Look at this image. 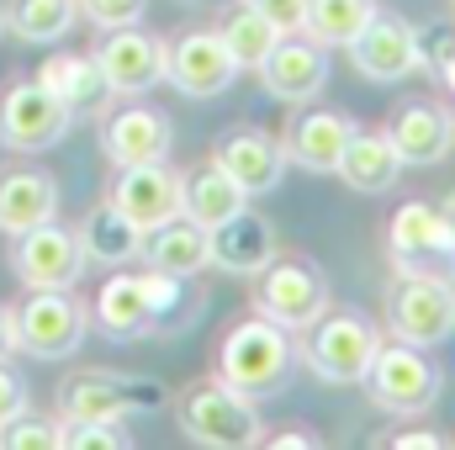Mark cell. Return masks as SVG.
I'll use <instances>...</instances> for the list:
<instances>
[{"label": "cell", "instance_id": "cell-24", "mask_svg": "<svg viewBox=\"0 0 455 450\" xmlns=\"http://www.w3.org/2000/svg\"><path fill=\"white\" fill-rule=\"evenodd\" d=\"M249 207V191L218 170V165H202V170H191V175H180V213L191 218V223L202 228H218L228 223L233 213H243Z\"/></svg>", "mask_w": 455, "mask_h": 450}, {"label": "cell", "instance_id": "cell-29", "mask_svg": "<svg viewBox=\"0 0 455 450\" xmlns=\"http://www.w3.org/2000/svg\"><path fill=\"white\" fill-rule=\"evenodd\" d=\"M218 32H223L228 53L238 59V69H259V64H265V53H270V48L281 43V27H275V21H270V16H265L259 5H249V0L228 11Z\"/></svg>", "mask_w": 455, "mask_h": 450}, {"label": "cell", "instance_id": "cell-34", "mask_svg": "<svg viewBox=\"0 0 455 450\" xmlns=\"http://www.w3.org/2000/svg\"><path fill=\"white\" fill-rule=\"evenodd\" d=\"M455 59V16L451 21H429V27H419V69H445Z\"/></svg>", "mask_w": 455, "mask_h": 450}, {"label": "cell", "instance_id": "cell-33", "mask_svg": "<svg viewBox=\"0 0 455 450\" xmlns=\"http://www.w3.org/2000/svg\"><path fill=\"white\" fill-rule=\"evenodd\" d=\"M64 446L69 450H127V430L122 419H107V424H64Z\"/></svg>", "mask_w": 455, "mask_h": 450}, {"label": "cell", "instance_id": "cell-3", "mask_svg": "<svg viewBox=\"0 0 455 450\" xmlns=\"http://www.w3.org/2000/svg\"><path fill=\"white\" fill-rule=\"evenodd\" d=\"M175 419H180L186 440L212 446V450H243V446L259 440V414H254V403H249L238 387H228L223 376H218V382H196V387L180 398Z\"/></svg>", "mask_w": 455, "mask_h": 450}, {"label": "cell", "instance_id": "cell-1", "mask_svg": "<svg viewBox=\"0 0 455 450\" xmlns=\"http://www.w3.org/2000/svg\"><path fill=\"white\" fill-rule=\"evenodd\" d=\"M291 355H297V350H291V334H286L281 324H270L265 313H254V318H243V324L223 339L218 376H223L228 387H238L243 398H265V392H275V387L286 382Z\"/></svg>", "mask_w": 455, "mask_h": 450}, {"label": "cell", "instance_id": "cell-38", "mask_svg": "<svg viewBox=\"0 0 455 450\" xmlns=\"http://www.w3.org/2000/svg\"><path fill=\"white\" fill-rule=\"evenodd\" d=\"M445 440L435 435V430H413V435H397L392 440V450H440Z\"/></svg>", "mask_w": 455, "mask_h": 450}, {"label": "cell", "instance_id": "cell-13", "mask_svg": "<svg viewBox=\"0 0 455 450\" xmlns=\"http://www.w3.org/2000/svg\"><path fill=\"white\" fill-rule=\"evenodd\" d=\"M259 80H265V91H270L275 101L302 107V101H313V96L323 91V80H329V48H323L318 37L281 32V43H275V48L265 53V64H259Z\"/></svg>", "mask_w": 455, "mask_h": 450}, {"label": "cell", "instance_id": "cell-15", "mask_svg": "<svg viewBox=\"0 0 455 450\" xmlns=\"http://www.w3.org/2000/svg\"><path fill=\"white\" fill-rule=\"evenodd\" d=\"M349 59H355V69H360L365 80H376V85H397V80H408V75L419 69V32H413L408 21L376 11V16L355 32Z\"/></svg>", "mask_w": 455, "mask_h": 450}, {"label": "cell", "instance_id": "cell-2", "mask_svg": "<svg viewBox=\"0 0 455 450\" xmlns=\"http://www.w3.org/2000/svg\"><path fill=\"white\" fill-rule=\"evenodd\" d=\"M387 329L403 344L435 350L455 334V286L451 276H429V270H397L392 292H387Z\"/></svg>", "mask_w": 455, "mask_h": 450}, {"label": "cell", "instance_id": "cell-16", "mask_svg": "<svg viewBox=\"0 0 455 450\" xmlns=\"http://www.w3.org/2000/svg\"><path fill=\"white\" fill-rule=\"evenodd\" d=\"M112 207L148 233V228H159L164 218L180 213V175H175L164 159H154V165H127L112 186Z\"/></svg>", "mask_w": 455, "mask_h": 450}, {"label": "cell", "instance_id": "cell-39", "mask_svg": "<svg viewBox=\"0 0 455 450\" xmlns=\"http://www.w3.org/2000/svg\"><path fill=\"white\" fill-rule=\"evenodd\" d=\"M16 355V318L0 308V360H11Z\"/></svg>", "mask_w": 455, "mask_h": 450}, {"label": "cell", "instance_id": "cell-17", "mask_svg": "<svg viewBox=\"0 0 455 450\" xmlns=\"http://www.w3.org/2000/svg\"><path fill=\"white\" fill-rule=\"evenodd\" d=\"M212 165L228 170L249 197H265V191H275L281 175H286V143H275V138L259 133V127H238V133H228L223 143H218Z\"/></svg>", "mask_w": 455, "mask_h": 450}, {"label": "cell", "instance_id": "cell-10", "mask_svg": "<svg viewBox=\"0 0 455 450\" xmlns=\"http://www.w3.org/2000/svg\"><path fill=\"white\" fill-rule=\"evenodd\" d=\"M11 318H16V350L37 360H64L85 339V308L69 292H32Z\"/></svg>", "mask_w": 455, "mask_h": 450}, {"label": "cell", "instance_id": "cell-8", "mask_svg": "<svg viewBox=\"0 0 455 450\" xmlns=\"http://www.w3.org/2000/svg\"><path fill=\"white\" fill-rule=\"evenodd\" d=\"M387 249L397 270H429V276H455V218L429 207V202H403L392 213Z\"/></svg>", "mask_w": 455, "mask_h": 450}, {"label": "cell", "instance_id": "cell-32", "mask_svg": "<svg viewBox=\"0 0 455 450\" xmlns=\"http://www.w3.org/2000/svg\"><path fill=\"white\" fill-rule=\"evenodd\" d=\"M0 446L5 450H59L64 446V424H53V419H32V414H16V419L0 430Z\"/></svg>", "mask_w": 455, "mask_h": 450}, {"label": "cell", "instance_id": "cell-14", "mask_svg": "<svg viewBox=\"0 0 455 450\" xmlns=\"http://www.w3.org/2000/svg\"><path fill=\"white\" fill-rule=\"evenodd\" d=\"M164 53H170L164 37L143 32V27H116L96 48V64H101V75L116 96H143L164 80Z\"/></svg>", "mask_w": 455, "mask_h": 450}, {"label": "cell", "instance_id": "cell-19", "mask_svg": "<svg viewBox=\"0 0 455 450\" xmlns=\"http://www.w3.org/2000/svg\"><path fill=\"white\" fill-rule=\"evenodd\" d=\"M207 244H212V265L233 270V276H259L270 260H275V228L259 213H233L228 223L207 228Z\"/></svg>", "mask_w": 455, "mask_h": 450}, {"label": "cell", "instance_id": "cell-25", "mask_svg": "<svg viewBox=\"0 0 455 450\" xmlns=\"http://www.w3.org/2000/svg\"><path fill=\"white\" fill-rule=\"evenodd\" d=\"M37 85H43V91H53L69 112H96V107L112 96V85H107L101 64H96V59H85V53H53V59H43Z\"/></svg>", "mask_w": 455, "mask_h": 450}, {"label": "cell", "instance_id": "cell-26", "mask_svg": "<svg viewBox=\"0 0 455 450\" xmlns=\"http://www.w3.org/2000/svg\"><path fill=\"white\" fill-rule=\"evenodd\" d=\"M59 207V186L43 170H11L0 175V228L5 233H27V228L48 223Z\"/></svg>", "mask_w": 455, "mask_h": 450}, {"label": "cell", "instance_id": "cell-21", "mask_svg": "<svg viewBox=\"0 0 455 450\" xmlns=\"http://www.w3.org/2000/svg\"><path fill=\"white\" fill-rule=\"evenodd\" d=\"M349 138H355V122H349L339 107H318V112H307L291 127V138H286V165H302V170H313V175H334Z\"/></svg>", "mask_w": 455, "mask_h": 450}, {"label": "cell", "instance_id": "cell-42", "mask_svg": "<svg viewBox=\"0 0 455 450\" xmlns=\"http://www.w3.org/2000/svg\"><path fill=\"white\" fill-rule=\"evenodd\" d=\"M0 32H5V5H0Z\"/></svg>", "mask_w": 455, "mask_h": 450}, {"label": "cell", "instance_id": "cell-9", "mask_svg": "<svg viewBox=\"0 0 455 450\" xmlns=\"http://www.w3.org/2000/svg\"><path fill=\"white\" fill-rule=\"evenodd\" d=\"M164 80H170L180 96H191V101H212V96H223L228 85L238 80V59L228 53L223 32L196 27V32H180V37L170 43V53H164Z\"/></svg>", "mask_w": 455, "mask_h": 450}, {"label": "cell", "instance_id": "cell-12", "mask_svg": "<svg viewBox=\"0 0 455 450\" xmlns=\"http://www.w3.org/2000/svg\"><path fill=\"white\" fill-rule=\"evenodd\" d=\"M16 276L32 286V292H69L80 276H85V249L69 228H59L53 218L27 233H16V254H11Z\"/></svg>", "mask_w": 455, "mask_h": 450}, {"label": "cell", "instance_id": "cell-5", "mask_svg": "<svg viewBox=\"0 0 455 450\" xmlns=\"http://www.w3.org/2000/svg\"><path fill=\"white\" fill-rule=\"evenodd\" d=\"M307 344H302V360L313 366V376H323V382H339V387H355V382H365V371H371V360H376V350H381V339L376 329L360 318V313H318L307 329Z\"/></svg>", "mask_w": 455, "mask_h": 450}, {"label": "cell", "instance_id": "cell-40", "mask_svg": "<svg viewBox=\"0 0 455 450\" xmlns=\"http://www.w3.org/2000/svg\"><path fill=\"white\" fill-rule=\"evenodd\" d=\"M270 446L275 450H302V446H313V440H307V435H275Z\"/></svg>", "mask_w": 455, "mask_h": 450}, {"label": "cell", "instance_id": "cell-20", "mask_svg": "<svg viewBox=\"0 0 455 450\" xmlns=\"http://www.w3.org/2000/svg\"><path fill=\"white\" fill-rule=\"evenodd\" d=\"M101 149H107V159H112L116 170L170 159V122L154 112V107H122V112L107 117Z\"/></svg>", "mask_w": 455, "mask_h": 450}, {"label": "cell", "instance_id": "cell-41", "mask_svg": "<svg viewBox=\"0 0 455 450\" xmlns=\"http://www.w3.org/2000/svg\"><path fill=\"white\" fill-rule=\"evenodd\" d=\"M440 80H445V91H451V96H455V59H451V64H445V69H440Z\"/></svg>", "mask_w": 455, "mask_h": 450}, {"label": "cell", "instance_id": "cell-30", "mask_svg": "<svg viewBox=\"0 0 455 450\" xmlns=\"http://www.w3.org/2000/svg\"><path fill=\"white\" fill-rule=\"evenodd\" d=\"M80 16V0H11L5 5V27L21 43H59Z\"/></svg>", "mask_w": 455, "mask_h": 450}, {"label": "cell", "instance_id": "cell-31", "mask_svg": "<svg viewBox=\"0 0 455 450\" xmlns=\"http://www.w3.org/2000/svg\"><path fill=\"white\" fill-rule=\"evenodd\" d=\"M371 16H376L371 0H307V21H302V32L318 37L323 48H349L355 32H360Z\"/></svg>", "mask_w": 455, "mask_h": 450}, {"label": "cell", "instance_id": "cell-37", "mask_svg": "<svg viewBox=\"0 0 455 450\" xmlns=\"http://www.w3.org/2000/svg\"><path fill=\"white\" fill-rule=\"evenodd\" d=\"M249 5H259L281 32H302V21H307V0H249Z\"/></svg>", "mask_w": 455, "mask_h": 450}, {"label": "cell", "instance_id": "cell-11", "mask_svg": "<svg viewBox=\"0 0 455 450\" xmlns=\"http://www.w3.org/2000/svg\"><path fill=\"white\" fill-rule=\"evenodd\" d=\"M69 122H75V112L53 91H43L37 80H21L0 101V143L16 154H43L69 133Z\"/></svg>", "mask_w": 455, "mask_h": 450}, {"label": "cell", "instance_id": "cell-4", "mask_svg": "<svg viewBox=\"0 0 455 450\" xmlns=\"http://www.w3.org/2000/svg\"><path fill=\"white\" fill-rule=\"evenodd\" d=\"M365 392L381 414H397V419H413V414H429L435 398H440V366L419 350V344H381L371 371H365Z\"/></svg>", "mask_w": 455, "mask_h": 450}, {"label": "cell", "instance_id": "cell-6", "mask_svg": "<svg viewBox=\"0 0 455 450\" xmlns=\"http://www.w3.org/2000/svg\"><path fill=\"white\" fill-rule=\"evenodd\" d=\"M164 408V387L148 376H116V371H80L64 382L59 414L64 424H107L127 414H154Z\"/></svg>", "mask_w": 455, "mask_h": 450}, {"label": "cell", "instance_id": "cell-27", "mask_svg": "<svg viewBox=\"0 0 455 450\" xmlns=\"http://www.w3.org/2000/svg\"><path fill=\"white\" fill-rule=\"evenodd\" d=\"M96 324L112 339H138L154 329V308L143 292V276H112L96 297Z\"/></svg>", "mask_w": 455, "mask_h": 450}, {"label": "cell", "instance_id": "cell-35", "mask_svg": "<svg viewBox=\"0 0 455 450\" xmlns=\"http://www.w3.org/2000/svg\"><path fill=\"white\" fill-rule=\"evenodd\" d=\"M80 11L101 27V32H116V27H138L148 0H80Z\"/></svg>", "mask_w": 455, "mask_h": 450}, {"label": "cell", "instance_id": "cell-22", "mask_svg": "<svg viewBox=\"0 0 455 450\" xmlns=\"http://www.w3.org/2000/svg\"><path fill=\"white\" fill-rule=\"evenodd\" d=\"M143 254H148V265H154V270L180 276V281H191L196 270H207V265H212L207 228L191 223L186 213H175V218H164L159 228H148V233H143Z\"/></svg>", "mask_w": 455, "mask_h": 450}, {"label": "cell", "instance_id": "cell-28", "mask_svg": "<svg viewBox=\"0 0 455 450\" xmlns=\"http://www.w3.org/2000/svg\"><path fill=\"white\" fill-rule=\"evenodd\" d=\"M80 249H85V260H96V265H127V260L143 254V228L132 223V218H122L112 202H107V207H96V213L80 223Z\"/></svg>", "mask_w": 455, "mask_h": 450}, {"label": "cell", "instance_id": "cell-7", "mask_svg": "<svg viewBox=\"0 0 455 450\" xmlns=\"http://www.w3.org/2000/svg\"><path fill=\"white\" fill-rule=\"evenodd\" d=\"M254 308L286 334H302L329 308V281L313 260H270L254 281Z\"/></svg>", "mask_w": 455, "mask_h": 450}, {"label": "cell", "instance_id": "cell-18", "mask_svg": "<svg viewBox=\"0 0 455 450\" xmlns=\"http://www.w3.org/2000/svg\"><path fill=\"white\" fill-rule=\"evenodd\" d=\"M387 138L403 165H440L455 149V117L435 101H408V107H397Z\"/></svg>", "mask_w": 455, "mask_h": 450}, {"label": "cell", "instance_id": "cell-36", "mask_svg": "<svg viewBox=\"0 0 455 450\" xmlns=\"http://www.w3.org/2000/svg\"><path fill=\"white\" fill-rule=\"evenodd\" d=\"M16 414H27V382L0 360V430H5Z\"/></svg>", "mask_w": 455, "mask_h": 450}, {"label": "cell", "instance_id": "cell-23", "mask_svg": "<svg viewBox=\"0 0 455 450\" xmlns=\"http://www.w3.org/2000/svg\"><path fill=\"white\" fill-rule=\"evenodd\" d=\"M334 175H339L349 191L381 197V191H392V186H397L403 159H397V149H392V138H387V133H360V127H355V138L344 143L339 170H334Z\"/></svg>", "mask_w": 455, "mask_h": 450}]
</instances>
